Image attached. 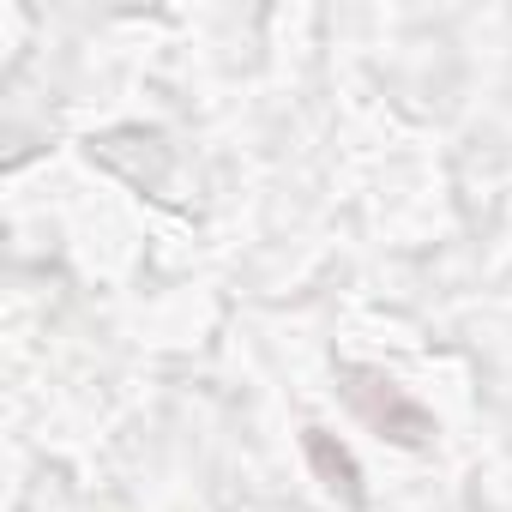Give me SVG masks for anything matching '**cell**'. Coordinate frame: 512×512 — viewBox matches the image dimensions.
I'll return each instance as SVG.
<instances>
[{"label":"cell","instance_id":"cell-1","mask_svg":"<svg viewBox=\"0 0 512 512\" xmlns=\"http://www.w3.org/2000/svg\"><path fill=\"white\" fill-rule=\"evenodd\" d=\"M350 380H356V386H350L356 410H362L374 428H386L392 440L416 446V440H428V434H434V422H428V416H422V410H416V404H410L398 386H392V380H380V374H362V368H356Z\"/></svg>","mask_w":512,"mask_h":512},{"label":"cell","instance_id":"cell-2","mask_svg":"<svg viewBox=\"0 0 512 512\" xmlns=\"http://www.w3.org/2000/svg\"><path fill=\"white\" fill-rule=\"evenodd\" d=\"M308 452H314V464H320V476H326V482H332V488H344V494H350V500H356V464H350V458H344V452H332V440H326V434H320V428H314V434H308Z\"/></svg>","mask_w":512,"mask_h":512}]
</instances>
